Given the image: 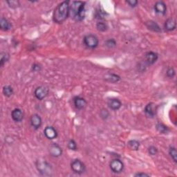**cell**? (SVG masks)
<instances>
[{
	"mask_svg": "<svg viewBox=\"0 0 177 177\" xmlns=\"http://www.w3.org/2000/svg\"><path fill=\"white\" fill-rule=\"evenodd\" d=\"M85 3L75 1L69 6V16L77 22L82 21L85 18Z\"/></svg>",
	"mask_w": 177,
	"mask_h": 177,
	"instance_id": "cell-1",
	"label": "cell"
},
{
	"mask_svg": "<svg viewBox=\"0 0 177 177\" xmlns=\"http://www.w3.org/2000/svg\"><path fill=\"white\" fill-rule=\"evenodd\" d=\"M69 1H64L55 8L53 15V19L55 23H62L69 16Z\"/></svg>",
	"mask_w": 177,
	"mask_h": 177,
	"instance_id": "cell-2",
	"label": "cell"
},
{
	"mask_svg": "<svg viewBox=\"0 0 177 177\" xmlns=\"http://www.w3.org/2000/svg\"><path fill=\"white\" fill-rule=\"evenodd\" d=\"M36 167L38 168V170L40 174L44 176L50 175L52 172V167L49 163L46 161H38L36 162Z\"/></svg>",
	"mask_w": 177,
	"mask_h": 177,
	"instance_id": "cell-3",
	"label": "cell"
},
{
	"mask_svg": "<svg viewBox=\"0 0 177 177\" xmlns=\"http://www.w3.org/2000/svg\"><path fill=\"white\" fill-rule=\"evenodd\" d=\"M83 41L85 46L89 48V49H95L98 46V43H99V40H98V38L92 34H89L85 36Z\"/></svg>",
	"mask_w": 177,
	"mask_h": 177,
	"instance_id": "cell-4",
	"label": "cell"
},
{
	"mask_svg": "<svg viewBox=\"0 0 177 177\" xmlns=\"http://www.w3.org/2000/svg\"><path fill=\"white\" fill-rule=\"evenodd\" d=\"M71 168L73 172L78 175L82 174L85 170V165L80 160L75 159L71 163Z\"/></svg>",
	"mask_w": 177,
	"mask_h": 177,
	"instance_id": "cell-5",
	"label": "cell"
},
{
	"mask_svg": "<svg viewBox=\"0 0 177 177\" xmlns=\"http://www.w3.org/2000/svg\"><path fill=\"white\" fill-rule=\"evenodd\" d=\"M110 168L111 171L114 173H120L123 172L124 169V164L119 159H114L112 160L110 163Z\"/></svg>",
	"mask_w": 177,
	"mask_h": 177,
	"instance_id": "cell-6",
	"label": "cell"
},
{
	"mask_svg": "<svg viewBox=\"0 0 177 177\" xmlns=\"http://www.w3.org/2000/svg\"><path fill=\"white\" fill-rule=\"evenodd\" d=\"M34 94L35 96L37 98L38 100H42L47 96L48 94H49V89H48V88L45 87V86H39V87L35 89Z\"/></svg>",
	"mask_w": 177,
	"mask_h": 177,
	"instance_id": "cell-7",
	"label": "cell"
},
{
	"mask_svg": "<svg viewBox=\"0 0 177 177\" xmlns=\"http://www.w3.org/2000/svg\"><path fill=\"white\" fill-rule=\"evenodd\" d=\"M49 151L50 156L53 157H59L62 154V148L60 147V145L56 144V143H53V144L50 145Z\"/></svg>",
	"mask_w": 177,
	"mask_h": 177,
	"instance_id": "cell-8",
	"label": "cell"
},
{
	"mask_svg": "<svg viewBox=\"0 0 177 177\" xmlns=\"http://www.w3.org/2000/svg\"><path fill=\"white\" fill-rule=\"evenodd\" d=\"M44 134L48 139L53 140L55 139L58 136V132L54 127L51 126H47L45 127L44 130Z\"/></svg>",
	"mask_w": 177,
	"mask_h": 177,
	"instance_id": "cell-9",
	"label": "cell"
},
{
	"mask_svg": "<svg viewBox=\"0 0 177 177\" xmlns=\"http://www.w3.org/2000/svg\"><path fill=\"white\" fill-rule=\"evenodd\" d=\"M154 10L159 15H164L167 11L166 4H165V2L162 1L157 2L154 5Z\"/></svg>",
	"mask_w": 177,
	"mask_h": 177,
	"instance_id": "cell-10",
	"label": "cell"
},
{
	"mask_svg": "<svg viewBox=\"0 0 177 177\" xmlns=\"http://www.w3.org/2000/svg\"><path fill=\"white\" fill-rule=\"evenodd\" d=\"M42 124V120L38 114H33L30 117V125L35 130H38L40 128Z\"/></svg>",
	"mask_w": 177,
	"mask_h": 177,
	"instance_id": "cell-11",
	"label": "cell"
},
{
	"mask_svg": "<svg viewBox=\"0 0 177 177\" xmlns=\"http://www.w3.org/2000/svg\"><path fill=\"white\" fill-rule=\"evenodd\" d=\"M107 105L109 107L112 109V110L117 111L121 107L122 103L118 98H111V99L108 100Z\"/></svg>",
	"mask_w": 177,
	"mask_h": 177,
	"instance_id": "cell-12",
	"label": "cell"
},
{
	"mask_svg": "<svg viewBox=\"0 0 177 177\" xmlns=\"http://www.w3.org/2000/svg\"><path fill=\"white\" fill-rule=\"evenodd\" d=\"M145 58L146 62L150 65V64H153L156 62L159 58V55L155 52L150 51L146 53Z\"/></svg>",
	"mask_w": 177,
	"mask_h": 177,
	"instance_id": "cell-13",
	"label": "cell"
},
{
	"mask_svg": "<svg viewBox=\"0 0 177 177\" xmlns=\"http://www.w3.org/2000/svg\"><path fill=\"white\" fill-rule=\"evenodd\" d=\"M11 117L15 122H21L24 119V113L20 109H15L11 113Z\"/></svg>",
	"mask_w": 177,
	"mask_h": 177,
	"instance_id": "cell-14",
	"label": "cell"
},
{
	"mask_svg": "<svg viewBox=\"0 0 177 177\" xmlns=\"http://www.w3.org/2000/svg\"><path fill=\"white\" fill-rule=\"evenodd\" d=\"M86 101L85 98L81 97H75L74 98V105L78 109H84L86 106Z\"/></svg>",
	"mask_w": 177,
	"mask_h": 177,
	"instance_id": "cell-15",
	"label": "cell"
},
{
	"mask_svg": "<svg viewBox=\"0 0 177 177\" xmlns=\"http://www.w3.org/2000/svg\"><path fill=\"white\" fill-rule=\"evenodd\" d=\"M165 29L167 30L168 31H172L174 30L176 27V22L175 19L169 18L167 19L165 22Z\"/></svg>",
	"mask_w": 177,
	"mask_h": 177,
	"instance_id": "cell-16",
	"label": "cell"
},
{
	"mask_svg": "<svg viewBox=\"0 0 177 177\" xmlns=\"http://www.w3.org/2000/svg\"><path fill=\"white\" fill-rule=\"evenodd\" d=\"M146 26H147L149 29L152 30V31L154 32H157V33H160L161 32V29L160 26H159V24L156 23V22L154 21H148L145 23Z\"/></svg>",
	"mask_w": 177,
	"mask_h": 177,
	"instance_id": "cell-17",
	"label": "cell"
},
{
	"mask_svg": "<svg viewBox=\"0 0 177 177\" xmlns=\"http://www.w3.org/2000/svg\"><path fill=\"white\" fill-rule=\"evenodd\" d=\"M0 28L3 30L7 31L12 28V25L10 23V22L4 18H2L0 19Z\"/></svg>",
	"mask_w": 177,
	"mask_h": 177,
	"instance_id": "cell-18",
	"label": "cell"
},
{
	"mask_svg": "<svg viewBox=\"0 0 177 177\" xmlns=\"http://www.w3.org/2000/svg\"><path fill=\"white\" fill-rule=\"evenodd\" d=\"M145 112L148 117L153 118L154 116H155L156 111H155V109H154V104L153 103L148 104V105L145 107Z\"/></svg>",
	"mask_w": 177,
	"mask_h": 177,
	"instance_id": "cell-19",
	"label": "cell"
},
{
	"mask_svg": "<svg viewBox=\"0 0 177 177\" xmlns=\"http://www.w3.org/2000/svg\"><path fill=\"white\" fill-rule=\"evenodd\" d=\"M105 80L111 82H117L120 80V76L114 74H109L105 75Z\"/></svg>",
	"mask_w": 177,
	"mask_h": 177,
	"instance_id": "cell-20",
	"label": "cell"
},
{
	"mask_svg": "<svg viewBox=\"0 0 177 177\" xmlns=\"http://www.w3.org/2000/svg\"><path fill=\"white\" fill-rule=\"evenodd\" d=\"M128 147L131 149V150L136 151L139 149L140 143L136 140H131L127 143Z\"/></svg>",
	"mask_w": 177,
	"mask_h": 177,
	"instance_id": "cell-21",
	"label": "cell"
},
{
	"mask_svg": "<svg viewBox=\"0 0 177 177\" xmlns=\"http://www.w3.org/2000/svg\"><path fill=\"white\" fill-rule=\"evenodd\" d=\"M2 92L5 96L10 97L11 95L13 94V89L10 86L6 85V86H4V87H3Z\"/></svg>",
	"mask_w": 177,
	"mask_h": 177,
	"instance_id": "cell-22",
	"label": "cell"
},
{
	"mask_svg": "<svg viewBox=\"0 0 177 177\" xmlns=\"http://www.w3.org/2000/svg\"><path fill=\"white\" fill-rule=\"evenodd\" d=\"M156 129L159 132H161L162 134H166L169 131V129H168L167 126L162 124V123H159V124H157Z\"/></svg>",
	"mask_w": 177,
	"mask_h": 177,
	"instance_id": "cell-23",
	"label": "cell"
},
{
	"mask_svg": "<svg viewBox=\"0 0 177 177\" xmlns=\"http://www.w3.org/2000/svg\"><path fill=\"white\" fill-rule=\"evenodd\" d=\"M96 28H97V29L100 32H105L108 29L107 25L105 22H98L96 24Z\"/></svg>",
	"mask_w": 177,
	"mask_h": 177,
	"instance_id": "cell-24",
	"label": "cell"
},
{
	"mask_svg": "<svg viewBox=\"0 0 177 177\" xmlns=\"http://www.w3.org/2000/svg\"><path fill=\"white\" fill-rule=\"evenodd\" d=\"M169 154L170 156L172 157V159H173V161L175 163L177 161V152H176V150L175 147H170V150H169Z\"/></svg>",
	"mask_w": 177,
	"mask_h": 177,
	"instance_id": "cell-25",
	"label": "cell"
},
{
	"mask_svg": "<svg viewBox=\"0 0 177 177\" xmlns=\"http://www.w3.org/2000/svg\"><path fill=\"white\" fill-rule=\"evenodd\" d=\"M105 46L109 49H113L116 46V42L114 39H109L105 42Z\"/></svg>",
	"mask_w": 177,
	"mask_h": 177,
	"instance_id": "cell-26",
	"label": "cell"
},
{
	"mask_svg": "<svg viewBox=\"0 0 177 177\" xmlns=\"http://www.w3.org/2000/svg\"><path fill=\"white\" fill-rule=\"evenodd\" d=\"M9 60V55L7 53H2L1 54V61H0V63H1V66H3L4 64L6 62Z\"/></svg>",
	"mask_w": 177,
	"mask_h": 177,
	"instance_id": "cell-27",
	"label": "cell"
},
{
	"mask_svg": "<svg viewBox=\"0 0 177 177\" xmlns=\"http://www.w3.org/2000/svg\"><path fill=\"white\" fill-rule=\"evenodd\" d=\"M106 16V13L103 10H98L96 11V13H95V18L99 19H105Z\"/></svg>",
	"mask_w": 177,
	"mask_h": 177,
	"instance_id": "cell-28",
	"label": "cell"
},
{
	"mask_svg": "<svg viewBox=\"0 0 177 177\" xmlns=\"http://www.w3.org/2000/svg\"><path fill=\"white\" fill-rule=\"evenodd\" d=\"M68 147L71 150H74V151L77 150V149H78L77 144L74 140L71 139V140H69V143H68Z\"/></svg>",
	"mask_w": 177,
	"mask_h": 177,
	"instance_id": "cell-29",
	"label": "cell"
},
{
	"mask_svg": "<svg viewBox=\"0 0 177 177\" xmlns=\"http://www.w3.org/2000/svg\"><path fill=\"white\" fill-rule=\"evenodd\" d=\"M175 75V70L173 67H170L167 71V76L170 78H173Z\"/></svg>",
	"mask_w": 177,
	"mask_h": 177,
	"instance_id": "cell-30",
	"label": "cell"
},
{
	"mask_svg": "<svg viewBox=\"0 0 177 177\" xmlns=\"http://www.w3.org/2000/svg\"><path fill=\"white\" fill-rule=\"evenodd\" d=\"M148 151H149V154H150V155L154 156V155H156L157 153H158V150H157V148L154 147V146H151V147H149Z\"/></svg>",
	"mask_w": 177,
	"mask_h": 177,
	"instance_id": "cell-31",
	"label": "cell"
},
{
	"mask_svg": "<svg viewBox=\"0 0 177 177\" xmlns=\"http://www.w3.org/2000/svg\"><path fill=\"white\" fill-rule=\"evenodd\" d=\"M7 4L12 8H16L19 6V3L18 1H14V0H11V1H7Z\"/></svg>",
	"mask_w": 177,
	"mask_h": 177,
	"instance_id": "cell-32",
	"label": "cell"
},
{
	"mask_svg": "<svg viewBox=\"0 0 177 177\" xmlns=\"http://www.w3.org/2000/svg\"><path fill=\"white\" fill-rule=\"evenodd\" d=\"M109 112L107 111V109H103V110L100 111V116L104 119H107L108 116H109Z\"/></svg>",
	"mask_w": 177,
	"mask_h": 177,
	"instance_id": "cell-33",
	"label": "cell"
},
{
	"mask_svg": "<svg viewBox=\"0 0 177 177\" xmlns=\"http://www.w3.org/2000/svg\"><path fill=\"white\" fill-rule=\"evenodd\" d=\"M32 70L35 72H38L41 70V66L38 64H34L32 66Z\"/></svg>",
	"mask_w": 177,
	"mask_h": 177,
	"instance_id": "cell-34",
	"label": "cell"
},
{
	"mask_svg": "<svg viewBox=\"0 0 177 177\" xmlns=\"http://www.w3.org/2000/svg\"><path fill=\"white\" fill-rule=\"evenodd\" d=\"M126 2H127L131 7H135L138 4V2L136 1V0H128V1Z\"/></svg>",
	"mask_w": 177,
	"mask_h": 177,
	"instance_id": "cell-35",
	"label": "cell"
},
{
	"mask_svg": "<svg viewBox=\"0 0 177 177\" xmlns=\"http://www.w3.org/2000/svg\"><path fill=\"white\" fill-rule=\"evenodd\" d=\"M135 176H150V175H147V174H145V173H137L136 175H134Z\"/></svg>",
	"mask_w": 177,
	"mask_h": 177,
	"instance_id": "cell-36",
	"label": "cell"
}]
</instances>
